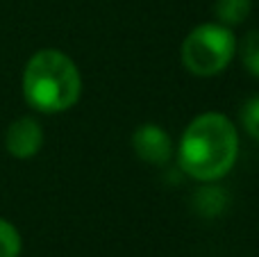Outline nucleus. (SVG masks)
Here are the masks:
<instances>
[{"label": "nucleus", "mask_w": 259, "mask_h": 257, "mask_svg": "<svg viewBox=\"0 0 259 257\" xmlns=\"http://www.w3.org/2000/svg\"><path fill=\"white\" fill-rule=\"evenodd\" d=\"M239 157V132L221 112H205L187 125L178 146V164L198 182H219Z\"/></svg>", "instance_id": "f257e3e1"}, {"label": "nucleus", "mask_w": 259, "mask_h": 257, "mask_svg": "<svg viewBox=\"0 0 259 257\" xmlns=\"http://www.w3.org/2000/svg\"><path fill=\"white\" fill-rule=\"evenodd\" d=\"M5 146H7L9 155L18 159H30L44 146V130L32 116L16 118L12 125L7 127L5 135Z\"/></svg>", "instance_id": "39448f33"}, {"label": "nucleus", "mask_w": 259, "mask_h": 257, "mask_svg": "<svg viewBox=\"0 0 259 257\" xmlns=\"http://www.w3.org/2000/svg\"><path fill=\"white\" fill-rule=\"evenodd\" d=\"M241 62L248 68V73L259 80V30H252L246 34L241 44Z\"/></svg>", "instance_id": "1a4fd4ad"}, {"label": "nucleus", "mask_w": 259, "mask_h": 257, "mask_svg": "<svg viewBox=\"0 0 259 257\" xmlns=\"http://www.w3.org/2000/svg\"><path fill=\"white\" fill-rule=\"evenodd\" d=\"M132 148L139 159L152 166H164L173 157V141L161 125L143 123L132 132Z\"/></svg>", "instance_id": "20e7f679"}, {"label": "nucleus", "mask_w": 259, "mask_h": 257, "mask_svg": "<svg viewBox=\"0 0 259 257\" xmlns=\"http://www.w3.org/2000/svg\"><path fill=\"white\" fill-rule=\"evenodd\" d=\"M237 53V36L232 27L221 23H202L193 27L182 44V64L191 75H219Z\"/></svg>", "instance_id": "7ed1b4c3"}, {"label": "nucleus", "mask_w": 259, "mask_h": 257, "mask_svg": "<svg viewBox=\"0 0 259 257\" xmlns=\"http://www.w3.org/2000/svg\"><path fill=\"white\" fill-rule=\"evenodd\" d=\"M230 203V196L223 187H219L216 182H205L202 187H198L193 194V209L205 219H216L225 212Z\"/></svg>", "instance_id": "423d86ee"}, {"label": "nucleus", "mask_w": 259, "mask_h": 257, "mask_svg": "<svg viewBox=\"0 0 259 257\" xmlns=\"http://www.w3.org/2000/svg\"><path fill=\"white\" fill-rule=\"evenodd\" d=\"M250 9H252V0H216L214 3L216 21L228 27L243 23L250 16Z\"/></svg>", "instance_id": "0eeeda50"}, {"label": "nucleus", "mask_w": 259, "mask_h": 257, "mask_svg": "<svg viewBox=\"0 0 259 257\" xmlns=\"http://www.w3.org/2000/svg\"><path fill=\"white\" fill-rule=\"evenodd\" d=\"M21 250H23V241L18 230L7 219H0V257H18Z\"/></svg>", "instance_id": "6e6552de"}, {"label": "nucleus", "mask_w": 259, "mask_h": 257, "mask_svg": "<svg viewBox=\"0 0 259 257\" xmlns=\"http://www.w3.org/2000/svg\"><path fill=\"white\" fill-rule=\"evenodd\" d=\"M82 75L66 53L55 48L39 50L23 71V96L36 112L57 114L80 100Z\"/></svg>", "instance_id": "f03ea898"}, {"label": "nucleus", "mask_w": 259, "mask_h": 257, "mask_svg": "<svg viewBox=\"0 0 259 257\" xmlns=\"http://www.w3.org/2000/svg\"><path fill=\"white\" fill-rule=\"evenodd\" d=\"M241 125L248 137L259 141V96H252L241 107Z\"/></svg>", "instance_id": "9d476101"}]
</instances>
